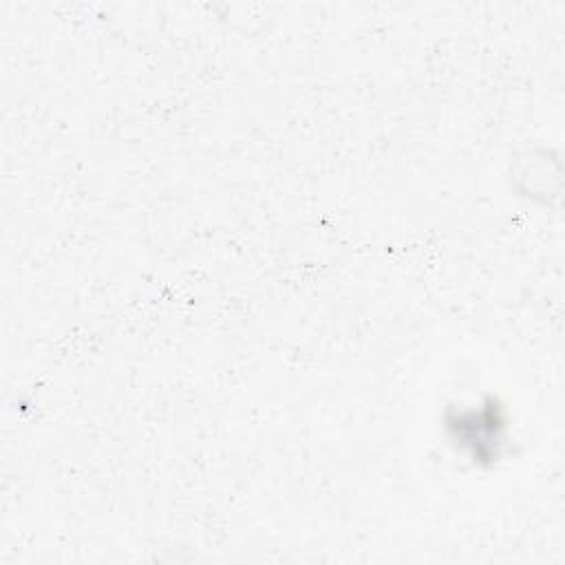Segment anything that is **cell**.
<instances>
[{
	"label": "cell",
	"instance_id": "1",
	"mask_svg": "<svg viewBox=\"0 0 565 565\" xmlns=\"http://www.w3.org/2000/svg\"><path fill=\"white\" fill-rule=\"evenodd\" d=\"M452 441L470 448L475 461L497 459V444L501 439L503 419L494 404H483L479 408H461L452 419H448Z\"/></svg>",
	"mask_w": 565,
	"mask_h": 565
}]
</instances>
